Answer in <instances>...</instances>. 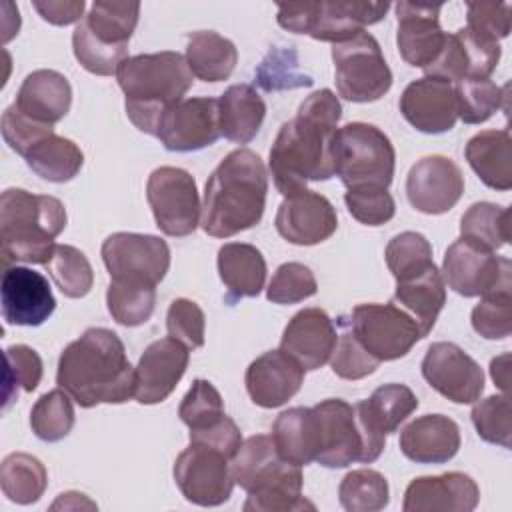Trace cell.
<instances>
[{"mask_svg": "<svg viewBox=\"0 0 512 512\" xmlns=\"http://www.w3.org/2000/svg\"><path fill=\"white\" fill-rule=\"evenodd\" d=\"M278 234L296 246H314L328 240L338 228L332 202L314 190L286 196L274 218Z\"/></svg>", "mask_w": 512, "mask_h": 512, "instance_id": "obj_20", "label": "cell"}, {"mask_svg": "<svg viewBox=\"0 0 512 512\" xmlns=\"http://www.w3.org/2000/svg\"><path fill=\"white\" fill-rule=\"evenodd\" d=\"M146 198L156 226L166 236L192 234L202 216V204L194 176L176 166H160L150 172Z\"/></svg>", "mask_w": 512, "mask_h": 512, "instance_id": "obj_11", "label": "cell"}, {"mask_svg": "<svg viewBox=\"0 0 512 512\" xmlns=\"http://www.w3.org/2000/svg\"><path fill=\"white\" fill-rule=\"evenodd\" d=\"M54 284L66 298H84L94 284V270L84 252L70 244H56L44 264Z\"/></svg>", "mask_w": 512, "mask_h": 512, "instance_id": "obj_45", "label": "cell"}, {"mask_svg": "<svg viewBox=\"0 0 512 512\" xmlns=\"http://www.w3.org/2000/svg\"><path fill=\"white\" fill-rule=\"evenodd\" d=\"M272 442L278 454L290 464L302 468L316 462L320 430L314 406H296L280 412L272 424Z\"/></svg>", "mask_w": 512, "mask_h": 512, "instance_id": "obj_32", "label": "cell"}, {"mask_svg": "<svg viewBox=\"0 0 512 512\" xmlns=\"http://www.w3.org/2000/svg\"><path fill=\"white\" fill-rule=\"evenodd\" d=\"M28 168L48 182H70L84 164L82 150L64 136L48 134L24 156Z\"/></svg>", "mask_w": 512, "mask_h": 512, "instance_id": "obj_37", "label": "cell"}, {"mask_svg": "<svg viewBox=\"0 0 512 512\" xmlns=\"http://www.w3.org/2000/svg\"><path fill=\"white\" fill-rule=\"evenodd\" d=\"M190 352L174 338H160L146 346L136 366L134 398L140 404L164 402L184 376Z\"/></svg>", "mask_w": 512, "mask_h": 512, "instance_id": "obj_23", "label": "cell"}, {"mask_svg": "<svg viewBox=\"0 0 512 512\" xmlns=\"http://www.w3.org/2000/svg\"><path fill=\"white\" fill-rule=\"evenodd\" d=\"M386 264L396 282L414 278L434 266L432 246L420 232H400L386 246Z\"/></svg>", "mask_w": 512, "mask_h": 512, "instance_id": "obj_46", "label": "cell"}, {"mask_svg": "<svg viewBox=\"0 0 512 512\" xmlns=\"http://www.w3.org/2000/svg\"><path fill=\"white\" fill-rule=\"evenodd\" d=\"M460 238L496 252L510 240V210L494 202H476L460 218Z\"/></svg>", "mask_w": 512, "mask_h": 512, "instance_id": "obj_40", "label": "cell"}, {"mask_svg": "<svg viewBox=\"0 0 512 512\" xmlns=\"http://www.w3.org/2000/svg\"><path fill=\"white\" fill-rule=\"evenodd\" d=\"M344 202L354 220L366 226H380L394 218L396 204L388 188L380 186H360L348 188Z\"/></svg>", "mask_w": 512, "mask_h": 512, "instance_id": "obj_55", "label": "cell"}, {"mask_svg": "<svg viewBox=\"0 0 512 512\" xmlns=\"http://www.w3.org/2000/svg\"><path fill=\"white\" fill-rule=\"evenodd\" d=\"M42 358L26 344H12L4 350V410L18 398V388L32 392L42 380Z\"/></svg>", "mask_w": 512, "mask_h": 512, "instance_id": "obj_47", "label": "cell"}, {"mask_svg": "<svg viewBox=\"0 0 512 512\" xmlns=\"http://www.w3.org/2000/svg\"><path fill=\"white\" fill-rule=\"evenodd\" d=\"M334 176L346 188H388L394 178L396 152L390 138L374 124L350 122L332 140Z\"/></svg>", "mask_w": 512, "mask_h": 512, "instance_id": "obj_7", "label": "cell"}, {"mask_svg": "<svg viewBox=\"0 0 512 512\" xmlns=\"http://www.w3.org/2000/svg\"><path fill=\"white\" fill-rule=\"evenodd\" d=\"M480 488L464 472L414 478L406 492L404 512H472L478 506Z\"/></svg>", "mask_w": 512, "mask_h": 512, "instance_id": "obj_26", "label": "cell"}, {"mask_svg": "<svg viewBox=\"0 0 512 512\" xmlns=\"http://www.w3.org/2000/svg\"><path fill=\"white\" fill-rule=\"evenodd\" d=\"M440 274L444 284L464 298L512 288L510 260L466 238H458L446 248Z\"/></svg>", "mask_w": 512, "mask_h": 512, "instance_id": "obj_12", "label": "cell"}, {"mask_svg": "<svg viewBox=\"0 0 512 512\" xmlns=\"http://www.w3.org/2000/svg\"><path fill=\"white\" fill-rule=\"evenodd\" d=\"M64 204L48 194L8 188L0 196L2 260L46 264L56 248L54 238L66 228Z\"/></svg>", "mask_w": 512, "mask_h": 512, "instance_id": "obj_6", "label": "cell"}, {"mask_svg": "<svg viewBox=\"0 0 512 512\" xmlns=\"http://www.w3.org/2000/svg\"><path fill=\"white\" fill-rule=\"evenodd\" d=\"M466 28L480 38L500 42L510 34L508 2H470Z\"/></svg>", "mask_w": 512, "mask_h": 512, "instance_id": "obj_58", "label": "cell"}, {"mask_svg": "<svg viewBox=\"0 0 512 512\" xmlns=\"http://www.w3.org/2000/svg\"><path fill=\"white\" fill-rule=\"evenodd\" d=\"M336 324L340 326V334H338L336 348L330 356L332 372L344 380H360L376 372L380 362L374 356H370L366 348L356 340V336L346 324V318L340 316Z\"/></svg>", "mask_w": 512, "mask_h": 512, "instance_id": "obj_49", "label": "cell"}, {"mask_svg": "<svg viewBox=\"0 0 512 512\" xmlns=\"http://www.w3.org/2000/svg\"><path fill=\"white\" fill-rule=\"evenodd\" d=\"M190 442L214 448L232 460L244 440L236 422L224 414L212 426H206L202 430H190Z\"/></svg>", "mask_w": 512, "mask_h": 512, "instance_id": "obj_59", "label": "cell"}, {"mask_svg": "<svg viewBox=\"0 0 512 512\" xmlns=\"http://www.w3.org/2000/svg\"><path fill=\"white\" fill-rule=\"evenodd\" d=\"M2 318L12 326H40L56 310L48 280L26 266H6L0 282Z\"/></svg>", "mask_w": 512, "mask_h": 512, "instance_id": "obj_19", "label": "cell"}, {"mask_svg": "<svg viewBox=\"0 0 512 512\" xmlns=\"http://www.w3.org/2000/svg\"><path fill=\"white\" fill-rule=\"evenodd\" d=\"M100 252L110 280L156 286L170 268V248L154 234L114 232L102 242Z\"/></svg>", "mask_w": 512, "mask_h": 512, "instance_id": "obj_13", "label": "cell"}, {"mask_svg": "<svg viewBox=\"0 0 512 512\" xmlns=\"http://www.w3.org/2000/svg\"><path fill=\"white\" fill-rule=\"evenodd\" d=\"M458 118L466 124L486 122L506 102L508 86H498L490 78H464L452 84Z\"/></svg>", "mask_w": 512, "mask_h": 512, "instance_id": "obj_43", "label": "cell"}, {"mask_svg": "<svg viewBox=\"0 0 512 512\" xmlns=\"http://www.w3.org/2000/svg\"><path fill=\"white\" fill-rule=\"evenodd\" d=\"M332 62L336 90L344 100L374 102L392 86V70L384 60L378 40L368 32L334 44Z\"/></svg>", "mask_w": 512, "mask_h": 512, "instance_id": "obj_9", "label": "cell"}, {"mask_svg": "<svg viewBox=\"0 0 512 512\" xmlns=\"http://www.w3.org/2000/svg\"><path fill=\"white\" fill-rule=\"evenodd\" d=\"M472 308V328L486 340H502L512 332V292L500 290L486 296Z\"/></svg>", "mask_w": 512, "mask_h": 512, "instance_id": "obj_50", "label": "cell"}, {"mask_svg": "<svg viewBox=\"0 0 512 512\" xmlns=\"http://www.w3.org/2000/svg\"><path fill=\"white\" fill-rule=\"evenodd\" d=\"M234 482L246 490V512H296L310 508L302 496V470L296 464L286 462L272 436L256 434L242 442L234 458L230 460Z\"/></svg>", "mask_w": 512, "mask_h": 512, "instance_id": "obj_5", "label": "cell"}, {"mask_svg": "<svg viewBox=\"0 0 512 512\" xmlns=\"http://www.w3.org/2000/svg\"><path fill=\"white\" fill-rule=\"evenodd\" d=\"M320 430L316 462L326 468H346L362 462V436L356 424L354 406L340 398H326L314 406Z\"/></svg>", "mask_w": 512, "mask_h": 512, "instance_id": "obj_24", "label": "cell"}, {"mask_svg": "<svg viewBox=\"0 0 512 512\" xmlns=\"http://www.w3.org/2000/svg\"><path fill=\"white\" fill-rule=\"evenodd\" d=\"M74 420L72 396L64 388H54L42 394L30 410V428L44 442H58L66 438Z\"/></svg>", "mask_w": 512, "mask_h": 512, "instance_id": "obj_42", "label": "cell"}, {"mask_svg": "<svg viewBox=\"0 0 512 512\" xmlns=\"http://www.w3.org/2000/svg\"><path fill=\"white\" fill-rule=\"evenodd\" d=\"M464 192V176L458 164L432 154L412 164L406 176V196L422 214H444L456 206Z\"/></svg>", "mask_w": 512, "mask_h": 512, "instance_id": "obj_18", "label": "cell"}, {"mask_svg": "<svg viewBox=\"0 0 512 512\" xmlns=\"http://www.w3.org/2000/svg\"><path fill=\"white\" fill-rule=\"evenodd\" d=\"M508 130H482L464 148V156L476 176L492 190L512 188V154Z\"/></svg>", "mask_w": 512, "mask_h": 512, "instance_id": "obj_34", "label": "cell"}, {"mask_svg": "<svg viewBox=\"0 0 512 512\" xmlns=\"http://www.w3.org/2000/svg\"><path fill=\"white\" fill-rule=\"evenodd\" d=\"M32 6L42 16V20L54 26H68L82 18L86 2L84 0H44V2L36 0L32 2Z\"/></svg>", "mask_w": 512, "mask_h": 512, "instance_id": "obj_60", "label": "cell"}, {"mask_svg": "<svg viewBox=\"0 0 512 512\" xmlns=\"http://www.w3.org/2000/svg\"><path fill=\"white\" fill-rule=\"evenodd\" d=\"M168 336L182 342L188 350L204 346L206 334V316L202 308L188 298L172 300L166 314Z\"/></svg>", "mask_w": 512, "mask_h": 512, "instance_id": "obj_56", "label": "cell"}, {"mask_svg": "<svg viewBox=\"0 0 512 512\" xmlns=\"http://www.w3.org/2000/svg\"><path fill=\"white\" fill-rule=\"evenodd\" d=\"M2 138L4 142L22 158L26 156V152L38 144L42 138H46L48 134L54 132L52 126L48 124H40L28 116H24L22 112H18V108L12 104L2 112Z\"/></svg>", "mask_w": 512, "mask_h": 512, "instance_id": "obj_57", "label": "cell"}, {"mask_svg": "<svg viewBox=\"0 0 512 512\" xmlns=\"http://www.w3.org/2000/svg\"><path fill=\"white\" fill-rule=\"evenodd\" d=\"M400 450L416 464H444L460 450V428L444 414H424L402 428Z\"/></svg>", "mask_w": 512, "mask_h": 512, "instance_id": "obj_29", "label": "cell"}, {"mask_svg": "<svg viewBox=\"0 0 512 512\" xmlns=\"http://www.w3.org/2000/svg\"><path fill=\"white\" fill-rule=\"evenodd\" d=\"M266 116L262 96L250 84H232L218 98L220 136L236 144H248Z\"/></svg>", "mask_w": 512, "mask_h": 512, "instance_id": "obj_33", "label": "cell"}, {"mask_svg": "<svg viewBox=\"0 0 512 512\" xmlns=\"http://www.w3.org/2000/svg\"><path fill=\"white\" fill-rule=\"evenodd\" d=\"M268 172L250 148L224 156L206 180L200 226L208 236L230 238L256 226L266 208Z\"/></svg>", "mask_w": 512, "mask_h": 512, "instance_id": "obj_3", "label": "cell"}, {"mask_svg": "<svg viewBox=\"0 0 512 512\" xmlns=\"http://www.w3.org/2000/svg\"><path fill=\"white\" fill-rule=\"evenodd\" d=\"M304 368L282 348L268 350L246 368L244 384L256 406L278 408L304 384Z\"/></svg>", "mask_w": 512, "mask_h": 512, "instance_id": "obj_28", "label": "cell"}, {"mask_svg": "<svg viewBox=\"0 0 512 512\" xmlns=\"http://www.w3.org/2000/svg\"><path fill=\"white\" fill-rule=\"evenodd\" d=\"M336 342L338 330L334 320L322 308H304L286 324L280 348L304 370H318L330 362Z\"/></svg>", "mask_w": 512, "mask_h": 512, "instance_id": "obj_27", "label": "cell"}, {"mask_svg": "<svg viewBox=\"0 0 512 512\" xmlns=\"http://www.w3.org/2000/svg\"><path fill=\"white\" fill-rule=\"evenodd\" d=\"M184 56L192 76L204 82L228 80L238 62L234 42L214 30L190 32Z\"/></svg>", "mask_w": 512, "mask_h": 512, "instance_id": "obj_36", "label": "cell"}, {"mask_svg": "<svg viewBox=\"0 0 512 512\" xmlns=\"http://www.w3.org/2000/svg\"><path fill=\"white\" fill-rule=\"evenodd\" d=\"M400 112L418 132H448L458 120L454 86L432 76L418 78L404 88L400 96Z\"/></svg>", "mask_w": 512, "mask_h": 512, "instance_id": "obj_25", "label": "cell"}, {"mask_svg": "<svg viewBox=\"0 0 512 512\" xmlns=\"http://www.w3.org/2000/svg\"><path fill=\"white\" fill-rule=\"evenodd\" d=\"M344 318L356 340L378 362L406 356L424 338L416 320L394 302L358 304Z\"/></svg>", "mask_w": 512, "mask_h": 512, "instance_id": "obj_10", "label": "cell"}, {"mask_svg": "<svg viewBox=\"0 0 512 512\" xmlns=\"http://www.w3.org/2000/svg\"><path fill=\"white\" fill-rule=\"evenodd\" d=\"M72 104V86L68 78L56 70H34L30 72L16 94L14 106L24 116L54 126L60 122Z\"/></svg>", "mask_w": 512, "mask_h": 512, "instance_id": "obj_30", "label": "cell"}, {"mask_svg": "<svg viewBox=\"0 0 512 512\" xmlns=\"http://www.w3.org/2000/svg\"><path fill=\"white\" fill-rule=\"evenodd\" d=\"M418 408L416 394L404 384L378 386L368 400L354 404L356 424L362 436V462H374L386 444V434L396 432L398 426Z\"/></svg>", "mask_w": 512, "mask_h": 512, "instance_id": "obj_15", "label": "cell"}, {"mask_svg": "<svg viewBox=\"0 0 512 512\" xmlns=\"http://www.w3.org/2000/svg\"><path fill=\"white\" fill-rule=\"evenodd\" d=\"M192 78L186 56L172 50L128 56L116 70L130 122L152 136L164 110L184 100Z\"/></svg>", "mask_w": 512, "mask_h": 512, "instance_id": "obj_4", "label": "cell"}, {"mask_svg": "<svg viewBox=\"0 0 512 512\" xmlns=\"http://www.w3.org/2000/svg\"><path fill=\"white\" fill-rule=\"evenodd\" d=\"M140 16V2H94L82 24L90 36L112 48H128Z\"/></svg>", "mask_w": 512, "mask_h": 512, "instance_id": "obj_38", "label": "cell"}, {"mask_svg": "<svg viewBox=\"0 0 512 512\" xmlns=\"http://www.w3.org/2000/svg\"><path fill=\"white\" fill-rule=\"evenodd\" d=\"M318 290V282L314 272L300 262H286L276 268L268 288L266 298L272 304H296Z\"/></svg>", "mask_w": 512, "mask_h": 512, "instance_id": "obj_54", "label": "cell"}, {"mask_svg": "<svg viewBox=\"0 0 512 512\" xmlns=\"http://www.w3.org/2000/svg\"><path fill=\"white\" fill-rule=\"evenodd\" d=\"M502 48L498 42L486 40L460 28L454 34H446V42L438 58L424 68L426 76L446 82H458L464 78H488L498 62Z\"/></svg>", "mask_w": 512, "mask_h": 512, "instance_id": "obj_21", "label": "cell"}, {"mask_svg": "<svg viewBox=\"0 0 512 512\" xmlns=\"http://www.w3.org/2000/svg\"><path fill=\"white\" fill-rule=\"evenodd\" d=\"M342 118L338 96L328 90L312 92L292 120L284 122L270 148V174L278 192L294 196L308 190V182L334 176L332 140Z\"/></svg>", "mask_w": 512, "mask_h": 512, "instance_id": "obj_1", "label": "cell"}, {"mask_svg": "<svg viewBox=\"0 0 512 512\" xmlns=\"http://www.w3.org/2000/svg\"><path fill=\"white\" fill-rule=\"evenodd\" d=\"M178 416L190 430H202L224 416V400L210 380L196 378L180 402Z\"/></svg>", "mask_w": 512, "mask_h": 512, "instance_id": "obj_48", "label": "cell"}, {"mask_svg": "<svg viewBox=\"0 0 512 512\" xmlns=\"http://www.w3.org/2000/svg\"><path fill=\"white\" fill-rule=\"evenodd\" d=\"M424 380L456 404H472L484 392L480 364L454 342H434L422 358Z\"/></svg>", "mask_w": 512, "mask_h": 512, "instance_id": "obj_16", "label": "cell"}, {"mask_svg": "<svg viewBox=\"0 0 512 512\" xmlns=\"http://www.w3.org/2000/svg\"><path fill=\"white\" fill-rule=\"evenodd\" d=\"M490 376H492L494 384H496L504 394H508V384H510V354L496 356V358L490 362Z\"/></svg>", "mask_w": 512, "mask_h": 512, "instance_id": "obj_61", "label": "cell"}, {"mask_svg": "<svg viewBox=\"0 0 512 512\" xmlns=\"http://www.w3.org/2000/svg\"><path fill=\"white\" fill-rule=\"evenodd\" d=\"M262 252L246 242H228L218 250V274L226 286V302L254 298L266 282Z\"/></svg>", "mask_w": 512, "mask_h": 512, "instance_id": "obj_31", "label": "cell"}, {"mask_svg": "<svg viewBox=\"0 0 512 512\" xmlns=\"http://www.w3.org/2000/svg\"><path fill=\"white\" fill-rule=\"evenodd\" d=\"M48 486L44 464L26 452H12L0 464V488L16 504H34Z\"/></svg>", "mask_w": 512, "mask_h": 512, "instance_id": "obj_39", "label": "cell"}, {"mask_svg": "<svg viewBox=\"0 0 512 512\" xmlns=\"http://www.w3.org/2000/svg\"><path fill=\"white\" fill-rule=\"evenodd\" d=\"M56 382L82 408L122 404L134 398L136 368L120 336L98 326L84 330L62 350Z\"/></svg>", "mask_w": 512, "mask_h": 512, "instance_id": "obj_2", "label": "cell"}, {"mask_svg": "<svg viewBox=\"0 0 512 512\" xmlns=\"http://www.w3.org/2000/svg\"><path fill=\"white\" fill-rule=\"evenodd\" d=\"M510 400L508 394H494L474 404L472 422L484 442L510 448Z\"/></svg>", "mask_w": 512, "mask_h": 512, "instance_id": "obj_52", "label": "cell"}, {"mask_svg": "<svg viewBox=\"0 0 512 512\" xmlns=\"http://www.w3.org/2000/svg\"><path fill=\"white\" fill-rule=\"evenodd\" d=\"M392 302L406 310L426 336L446 304V284L436 264L414 278L396 282Z\"/></svg>", "mask_w": 512, "mask_h": 512, "instance_id": "obj_35", "label": "cell"}, {"mask_svg": "<svg viewBox=\"0 0 512 512\" xmlns=\"http://www.w3.org/2000/svg\"><path fill=\"white\" fill-rule=\"evenodd\" d=\"M388 10V2H296L280 4L276 20L288 32L340 44L380 22Z\"/></svg>", "mask_w": 512, "mask_h": 512, "instance_id": "obj_8", "label": "cell"}, {"mask_svg": "<svg viewBox=\"0 0 512 512\" xmlns=\"http://www.w3.org/2000/svg\"><path fill=\"white\" fill-rule=\"evenodd\" d=\"M338 498L348 512H380L390 502L388 480L372 468L352 470L342 478Z\"/></svg>", "mask_w": 512, "mask_h": 512, "instance_id": "obj_41", "label": "cell"}, {"mask_svg": "<svg viewBox=\"0 0 512 512\" xmlns=\"http://www.w3.org/2000/svg\"><path fill=\"white\" fill-rule=\"evenodd\" d=\"M170 152H196L220 138L218 100L184 98L164 110L154 134Z\"/></svg>", "mask_w": 512, "mask_h": 512, "instance_id": "obj_17", "label": "cell"}, {"mask_svg": "<svg viewBox=\"0 0 512 512\" xmlns=\"http://www.w3.org/2000/svg\"><path fill=\"white\" fill-rule=\"evenodd\" d=\"M72 50L80 66L96 76L116 74L122 60L128 58V48H112L96 42L82 24V20L72 32Z\"/></svg>", "mask_w": 512, "mask_h": 512, "instance_id": "obj_53", "label": "cell"}, {"mask_svg": "<svg viewBox=\"0 0 512 512\" xmlns=\"http://www.w3.org/2000/svg\"><path fill=\"white\" fill-rule=\"evenodd\" d=\"M256 82L264 90H286L312 86V78L298 70V56L292 48H272L256 68Z\"/></svg>", "mask_w": 512, "mask_h": 512, "instance_id": "obj_51", "label": "cell"}, {"mask_svg": "<svg viewBox=\"0 0 512 512\" xmlns=\"http://www.w3.org/2000/svg\"><path fill=\"white\" fill-rule=\"evenodd\" d=\"M156 304V286L110 280L106 306L110 316L122 326H140L150 320Z\"/></svg>", "mask_w": 512, "mask_h": 512, "instance_id": "obj_44", "label": "cell"}, {"mask_svg": "<svg viewBox=\"0 0 512 512\" xmlns=\"http://www.w3.org/2000/svg\"><path fill=\"white\" fill-rule=\"evenodd\" d=\"M174 480L182 496L198 506L228 502L234 488L230 458L222 452L190 442L174 462Z\"/></svg>", "mask_w": 512, "mask_h": 512, "instance_id": "obj_14", "label": "cell"}, {"mask_svg": "<svg viewBox=\"0 0 512 512\" xmlns=\"http://www.w3.org/2000/svg\"><path fill=\"white\" fill-rule=\"evenodd\" d=\"M396 44L402 60L414 68H428L444 48L446 32L440 28L438 4L398 2Z\"/></svg>", "mask_w": 512, "mask_h": 512, "instance_id": "obj_22", "label": "cell"}]
</instances>
